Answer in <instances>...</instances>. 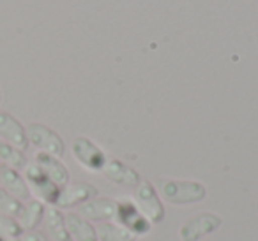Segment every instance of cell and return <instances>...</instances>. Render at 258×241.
Listing matches in <instances>:
<instances>
[{
    "label": "cell",
    "instance_id": "obj_1",
    "mask_svg": "<svg viewBox=\"0 0 258 241\" xmlns=\"http://www.w3.org/2000/svg\"><path fill=\"white\" fill-rule=\"evenodd\" d=\"M161 197L172 204H193L200 202L207 195V190L198 181H180V180H165L161 181Z\"/></svg>",
    "mask_w": 258,
    "mask_h": 241
},
{
    "label": "cell",
    "instance_id": "obj_2",
    "mask_svg": "<svg viewBox=\"0 0 258 241\" xmlns=\"http://www.w3.org/2000/svg\"><path fill=\"white\" fill-rule=\"evenodd\" d=\"M25 181L29 185L30 194H34L41 202L46 204H57L58 194H60V187L53 183L36 164H27L25 167Z\"/></svg>",
    "mask_w": 258,
    "mask_h": 241
},
{
    "label": "cell",
    "instance_id": "obj_3",
    "mask_svg": "<svg viewBox=\"0 0 258 241\" xmlns=\"http://www.w3.org/2000/svg\"><path fill=\"white\" fill-rule=\"evenodd\" d=\"M27 131V139L29 145H34L39 152L48 153L53 157H62L64 155V141L55 131H51L50 127L43 124H30Z\"/></svg>",
    "mask_w": 258,
    "mask_h": 241
},
{
    "label": "cell",
    "instance_id": "obj_4",
    "mask_svg": "<svg viewBox=\"0 0 258 241\" xmlns=\"http://www.w3.org/2000/svg\"><path fill=\"white\" fill-rule=\"evenodd\" d=\"M135 199H137L138 209L144 213V216L151 223H158L165 218V208H163L161 199L151 181L140 180V183L137 185Z\"/></svg>",
    "mask_w": 258,
    "mask_h": 241
},
{
    "label": "cell",
    "instance_id": "obj_5",
    "mask_svg": "<svg viewBox=\"0 0 258 241\" xmlns=\"http://www.w3.org/2000/svg\"><path fill=\"white\" fill-rule=\"evenodd\" d=\"M221 225V218L214 213H197L187 218L180 227V239L182 241H200L209 236Z\"/></svg>",
    "mask_w": 258,
    "mask_h": 241
},
{
    "label": "cell",
    "instance_id": "obj_6",
    "mask_svg": "<svg viewBox=\"0 0 258 241\" xmlns=\"http://www.w3.org/2000/svg\"><path fill=\"white\" fill-rule=\"evenodd\" d=\"M115 218L118 220V225L131 230L135 236H138V234H147L149 230H151V222L145 218L144 213L138 209V206L133 204L131 201H127V199L117 202Z\"/></svg>",
    "mask_w": 258,
    "mask_h": 241
},
{
    "label": "cell",
    "instance_id": "obj_7",
    "mask_svg": "<svg viewBox=\"0 0 258 241\" xmlns=\"http://www.w3.org/2000/svg\"><path fill=\"white\" fill-rule=\"evenodd\" d=\"M73 155L85 169L96 171V173L103 171L104 164H106L104 153L87 138H76L73 141Z\"/></svg>",
    "mask_w": 258,
    "mask_h": 241
},
{
    "label": "cell",
    "instance_id": "obj_8",
    "mask_svg": "<svg viewBox=\"0 0 258 241\" xmlns=\"http://www.w3.org/2000/svg\"><path fill=\"white\" fill-rule=\"evenodd\" d=\"M0 138L18 150H25L29 146L25 127L8 111H0Z\"/></svg>",
    "mask_w": 258,
    "mask_h": 241
},
{
    "label": "cell",
    "instance_id": "obj_9",
    "mask_svg": "<svg viewBox=\"0 0 258 241\" xmlns=\"http://www.w3.org/2000/svg\"><path fill=\"white\" fill-rule=\"evenodd\" d=\"M34 164L53 181L57 187H66L69 183V171L57 157L48 155V153L37 152L36 157H34Z\"/></svg>",
    "mask_w": 258,
    "mask_h": 241
},
{
    "label": "cell",
    "instance_id": "obj_10",
    "mask_svg": "<svg viewBox=\"0 0 258 241\" xmlns=\"http://www.w3.org/2000/svg\"><path fill=\"white\" fill-rule=\"evenodd\" d=\"M0 187L22 202H27L30 199V190L25 178L20 174V171L13 167L0 166Z\"/></svg>",
    "mask_w": 258,
    "mask_h": 241
},
{
    "label": "cell",
    "instance_id": "obj_11",
    "mask_svg": "<svg viewBox=\"0 0 258 241\" xmlns=\"http://www.w3.org/2000/svg\"><path fill=\"white\" fill-rule=\"evenodd\" d=\"M97 195V188L90 183H75V185H66L60 188L57 204L58 208H71L75 204H80L83 201H90Z\"/></svg>",
    "mask_w": 258,
    "mask_h": 241
},
{
    "label": "cell",
    "instance_id": "obj_12",
    "mask_svg": "<svg viewBox=\"0 0 258 241\" xmlns=\"http://www.w3.org/2000/svg\"><path fill=\"white\" fill-rule=\"evenodd\" d=\"M104 176L110 181H113L115 185H120V187H137L140 183V176L135 169H131L125 164L118 162V160H110V162L104 164L103 167Z\"/></svg>",
    "mask_w": 258,
    "mask_h": 241
},
{
    "label": "cell",
    "instance_id": "obj_13",
    "mask_svg": "<svg viewBox=\"0 0 258 241\" xmlns=\"http://www.w3.org/2000/svg\"><path fill=\"white\" fill-rule=\"evenodd\" d=\"M66 229H68L71 241H97V230L90 225L87 218L76 213H68L64 216Z\"/></svg>",
    "mask_w": 258,
    "mask_h": 241
},
{
    "label": "cell",
    "instance_id": "obj_14",
    "mask_svg": "<svg viewBox=\"0 0 258 241\" xmlns=\"http://www.w3.org/2000/svg\"><path fill=\"white\" fill-rule=\"evenodd\" d=\"M115 211H117V202L113 199H90L80 206V215L89 220L113 218Z\"/></svg>",
    "mask_w": 258,
    "mask_h": 241
},
{
    "label": "cell",
    "instance_id": "obj_15",
    "mask_svg": "<svg viewBox=\"0 0 258 241\" xmlns=\"http://www.w3.org/2000/svg\"><path fill=\"white\" fill-rule=\"evenodd\" d=\"M44 211H46V208H44V204L41 201L29 199L27 202H23L22 213H20V216L16 218L20 227L23 229V232H25V230H36L37 225L41 223V220L44 218Z\"/></svg>",
    "mask_w": 258,
    "mask_h": 241
},
{
    "label": "cell",
    "instance_id": "obj_16",
    "mask_svg": "<svg viewBox=\"0 0 258 241\" xmlns=\"http://www.w3.org/2000/svg\"><path fill=\"white\" fill-rule=\"evenodd\" d=\"M44 222H46L48 227V234H50L53 241H71V236H69L68 229H66L64 215L57 208L51 206V208H48L44 211Z\"/></svg>",
    "mask_w": 258,
    "mask_h": 241
},
{
    "label": "cell",
    "instance_id": "obj_17",
    "mask_svg": "<svg viewBox=\"0 0 258 241\" xmlns=\"http://www.w3.org/2000/svg\"><path fill=\"white\" fill-rule=\"evenodd\" d=\"M27 164H29V160H27V155L23 153V150L15 148V146L6 141H0V166H8L20 171L25 169Z\"/></svg>",
    "mask_w": 258,
    "mask_h": 241
},
{
    "label": "cell",
    "instance_id": "obj_18",
    "mask_svg": "<svg viewBox=\"0 0 258 241\" xmlns=\"http://www.w3.org/2000/svg\"><path fill=\"white\" fill-rule=\"evenodd\" d=\"M97 239L101 241H135V236L131 230H127L125 227L118 225V223H103L101 227H97Z\"/></svg>",
    "mask_w": 258,
    "mask_h": 241
},
{
    "label": "cell",
    "instance_id": "obj_19",
    "mask_svg": "<svg viewBox=\"0 0 258 241\" xmlns=\"http://www.w3.org/2000/svg\"><path fill=\"white\" fill-rule=\"evenodd\" d=\"M22 209H23V202L18 201L16 197H13L9 192H6L4 188L0 187V213L13 216V218H18Z\"/></svg>",
    "mask_w": 258,
    "mask_h": 241
},
{
    "label": "cell",
    "instance_id": "obj_20",
    "mask_svg": "<svg viewBox=\"0 0 258 241\" xmlns=\"http://www.w3.org/2000/svg\"><path fill=\"white\" fill-rule=\"evenodd\" d=\"M23 234V229L20 227L18 220L13 216L2 215L0 213V236L6 237H20Z\"/></svg>",
    "mask_w": 258,
    "mask_h": 241
},
{
    "label": "cell",
    "instance_id": "obj_21",
    "mask_svg": "<svg viewBox=\"0 0 258 241\" xmlns=\"http://www.w3.org/2000/svg\"><path fill=\"white\" fill-rule=\"evenodd\" d=\"M20 237H22V241H50L43 232H39V230H25Z\"/></svg>",
    "mask_w": 258,
    "mask_h": 241
},
{
    "label": "cell",
    "instance_id": "obj_22",
    "mask_svg": "<svg viewBox=\"0 0 258 241\" xmlns=\"http://www.w3.org/2000/svg\"><path fill=\"white\" fill-rule=\"evenodd\" d=\"M0 241H22L20 237H6V236H0Z\"/></svg>",
    "mask_w": 258,
    "mask_h": 241
},
{
    "label": "cell",
    "instance_id": "obj_23",
    "mask_svg": "<svg viewBox=\"0 0 258 241\" xmlns=\"http://www.w3.org/2000/svg\"><path fill=\"white\" fill-rule=\"evenodd\" d=\"M0 102H2V93H0Z\"/></svg>",
    "mask_w": 258,
    "mask_h": 241
}]
</instances>
